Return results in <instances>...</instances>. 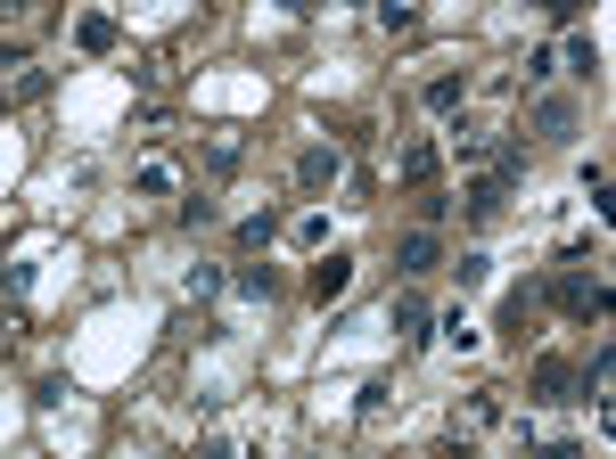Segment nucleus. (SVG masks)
Instances as JSON below:
<instances>
[{
	"label": "nucleus",
	"instance_id": "f257e3e1",
	"mask_svg": "<svg viewBox=\"0 0 616 459\" xmlns=\"http://www.w3.org/2000/svg\"><path fill=\"white\" fill-rule=\"evenodd\" d=\"M551 304H560V313H576V320H608V288H600V279H583V271H560V279H551Z\"/></svg>",
	"mask_w": 616,
	"mask_h": 459
},
{
	"label": "nucleus",
	"instance_id": "f03ea898",
	"mask_svg": "<svg viewBox=\"0 0 616 459\" xmlns=\"http://www.w3.org/2000/svg\"><path fill=\"white\" fill-rule=\"evenodd\" d=\"M329 181H345V148L313 140V148L297 156V189H329Z\"/></svg>",
	"mask_w": 616,
	"mask_h": 459
},
{
	"label": "nucleus",
	"instance_id": "7ed1b4c3",
	"mask_svg": "<svg viewBox=\"0 0 616 459\" xmlns=\"http://www.w3.org/2000/svg\"><path fill=\"white\" fill-rule=\"evenodd\" d=\"M510 189H518V156H502V165H493L486 181L468 189V214H477V221H486V214H502V197H510Z\"/></svg>",
	"mask_w": 616,
	"mask_h": 459
},
{
	"label": "nucleus",
	"instance_id": "20e7f679",
	"mask_svg": "<svg viewBox=\"0 0 616 459\" xmlns=\"http://www.w3.org/2000/svg\"><path fill=\"white\" fill-rule=\"evenodd\" d=\"M394 263H403V271H411V279H428V271H436V263H444V239H436L428 221H419V230H403V246H394Z\"/></svg>",
	"mask_w": 616,
	"mask_h": 459
},
{
	"label": "nucleus",
	"instance_id": "39448f33",
	"mask_svg": "<svg viewBox=\"0 0 616 459\" xmlns=\"http://www.w3.org/2000/svg\"><path fill=\"white\" fill-rule=\"evenodd\" d=\"M115 41H124V34H115V17H108V9H83V17H75V50H91V58H108V50H115Z\"/></svg>",
	"mask_w": 616,
	"mask_h": 459
},
{
	"label": "nucleus",
	"instance_id": "423d86ee",
	"mask_svg": "<svg viewBox=\"0 0 616 459\" xmlns=\"http://www.w3.org/2000/svg\"><path fill=\"white\" fill-rule=\"evenodd\" d=\"M345 288H354V255H320L313 263V295H320V304H337Z\"/></svg>",
	"mask_w": 616,
	"mask_h": 459
},
{
	"label": "nucleus",
	"instance_id": "0eeeda50",
	"mask_svg": "<svg viewBox=\"0 0 616 459\" xmlns=\"http://www.w3.org/2000/svg\"><path fill=\"white\" fill-rule=\"evenodd\" d=\"M387 320H394V336H403V345H428V336H436V329H428V304H419V295H394V313H387Z\"/></svg>",
	"mask_w": 616,
	"mask_h": 459
},
{
	"label": "nucleus",
	"instance_id": "6e6552de",
	"mask_svg": "<svg viewBox=\"0 0 616 459\" xmlns=\"http://www.w3.org/2000/svg\"><path fill=\"white\" fill-rule=\"evenodd\" d=\"M436 165H444V156H436V140H411L403 156H394V173H403L411 189H428V181H436Z\"/></svg>",
	"mask_w": 616,
	"mask_h": 459
},
{
	"label": "nucleus",
	"instance_id": "1a4fd4ad",
	"mask_svg": "<svg viewBox=\"0 0 616 459\" xmlns=\"http://www.w3.org/2000/svg\"><path fill=\"white\" fill-rule=\"evenodd\" d=\"M567 386H576L567 361H535V403H567Z\"/></svg>",
	"mask_w": 616,
	"mask_h": 459
},
{
	"label": "nucleus",
	"instance_id": "9d476101",
	"mask_svg": "<svg viewBox=\"0 0 616 459\" xmlns=\"http://www.w3.org/2000/svg\"><path fill=\"white\" fill-rule=\"evenodd\" d=\"M608 369H616V361H608V345H600L592 361H583V378H576V386H583V403H592V410H608Z\"/></svg>",
	"mask_w": 616,
	"mask_h": 459
},
{
	"label": "nucleus",
	"instance_id": "9b49d317",
	"mask_svg": "<svg viewBox=\"0 0 616 459\" xmlns=\"http://www.w3.org/2000/svg\"><path fill=\"white\" fill-rule=\"evenodd\" d=\"M567 74H576V82H600V41H592V34L567 41Z\"/></svg>",
	"mask_w": 616,
	"mask_h": 459
},
{
	"label": "nucleus",
	"instance_id": "f8f14e48",
	"mask_svg": "<svg viewBox=\"0 0 616 459\" xmlns=\"http://www.w3.org/2000/svg\"><path fill=\"white\" fill-rule=\"evenodd\" d=\"M535 124L551 131V140H567V131H576V99H542V107H535Z\"/></svg>",
	"mask_w": 616,
	"mask_h": 459
},
{
	"label": "nucleus",
	"instance_id": "ddd939ff",
	"mask_svg": "<svg viewBox=\"0 0 616 459\" xmlns=\"http://www.w3.org/2000/svg\"><path fill=\"white\" fill-rule=\"evenodd\" d=\"M461 99H468V74H436V82H428V107L436 115H452Z\"/></svg>",
	"mask_w": 616,
	"mask_h": 459
},
{
	"label": "nucleus",
	"instance_id": "4468645a",
	"mask_svg": "<svg viewBox=\"0 0 616 459\" xmlns=\"http://www.w3.org/2000/svg\"><path fill=\"white\" fill-rule=\"evenodd\" d=\"M131 189H140V197H165V189H173V165H165V156H149V165L131 173Z\"/></svg>",
	"mask_w": 616,
	"mask_h": 459
},
{
	"label": "nucleus",
	"instance_id": "2eb2a0df",
	"mask_svg": "<svg viewBox=\"0 0 616 459\" xmlns=\"http://www.w3.org/2000/svg\"><path fill=\"white\" fill-rule=\"evenodd\" d=\"M378 25H387V34H411V25H419V9H411V0H378Z\"/></svg>",
	"mask_w": 616,
	"mask_h": 459
},
{
	"label": "nucleus",
	"instance_id": "dca6fc26",
	"mask_svg": "<svg viewBox=\"0 0 616 459\" xmlns=\"http://www.w3.org/2000/svg\"><path fill=\"white\" fill-rule=\"evenodd\" d=\"M181 221H189V230H205V221H214V197H205V189H189V197H181Z\"/></svg>",
	"mask_w": 616,
	"mask_h": 459
},
{
	"label": "nucleus",
	"instance_id": "f3484780",
	"mask_svg": "<svg viewBox=\"0 0 616 459\" xmlns=\"http://www.w3.org/2000/svg\"><path fill=\"white\" fill-rule=\"evenodd\" d=\"M452 214V197H444V189H419V221H428V230H436V221H444Z\"/></svg>",
	"mask_w": 616,
	"mask_h": 459
},
{
	"label": "nucleus",
	"instance_id": "a211bd4d",
	"mask_svg": "<svg viewBox=\"0 0 616 459\" xmlns=\"http://www.w3.org/2000/svg\"><path fill=\"white\" fill-rule=\"evenodd\" d=\"M239 295H272V263H247V271H239Z\"/></svg>",
	"mask_w": 616,
	"mask_h": 459
},
{
	"label": "nucleus",
	"instance_id": "6ab92c4d",
	"mask_svg": "<svg viewBox=\"0 0 616 459\" xmlns=\"http://www.w3.org/2000/svg\"><path fill=\"white\" fill-rule=\"evenodd\" d=\"M502 336H518V345H526V295H510V304H502Z\"/></svg>",
	"mask_w": 616,
	"mask_h": 459
},
{
	"label": "nucleus",
	"instance_id": "aec40b11",
	"mask_svg": "<svg viewBox=\"0 0 616 459\" xmlns=\"http://www.w3.org/2000/svg\"><path fill=\"white\" fill-rule=\"evenodd\" d=\"M542 17H551V25H576V17H583V0H542Z\"/></svg>",
	"mask_w": 616,
	"mask_h": 459
},
{
	"label": "nucleus",
	"instance_id": "412c9836",
	"mask_svg": "<svg viewBox=\"0 0 616 459\" xmlns=\"http://www.w3.org/2000/svg\"><path fill=\"white\" fill-rule=\"evenodd\" d=\"M25 66V50H17V41H0V74H17Z\"/></svg>",
	"mask_w": 616,
	"mask_h": 459
},
{
	"label": "nucleus",
	"instance_id": "4be33fe9",
	"mask_svg": "<svg viewBox=\"0 0 616 459\" xmlns=\"http://www.w3.org/2000/svg\"><path fill=\"white\" fill-rule=\"evenodd\" d=\"M25 9H34V0H0V17H25Z\"/></svg>",
	"mask_w": 616,
	"mask_h": 459
},
{
	"label": "nucleus",
	"instance_id": "5701e85b",
	"mask_svg": "<svg viewBox=\"0 0 616 459\" xmlns=\"http://www.w3.org/2000/svg\"><path fill=\"white\" fill-rule=\"evenodd\" d=\"M0 115H9V91H0Z\"/></svg>",
	"mask_w": 616,
	"mask_h": 459
}]
</instances>
